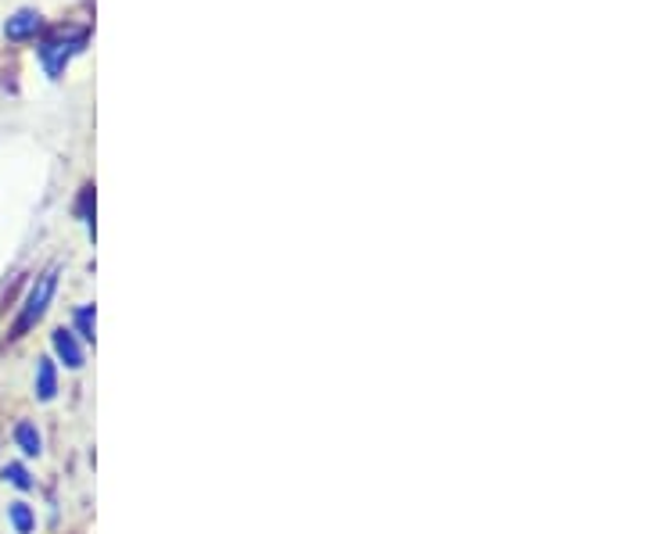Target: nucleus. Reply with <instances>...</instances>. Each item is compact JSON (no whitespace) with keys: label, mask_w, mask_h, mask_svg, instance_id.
Returning <instances> with one entry per match:
<instances>
[{"label":"nucleus","mask_w":646,"mask_h":534,"mask_svg":"<svg viewBox=\"0 0 646 534\" xmlns=\"http://www.w3.org/2000/svg\"><path fill=\"white\" fill-rule=\"evenodd\" d=\"M55 295H58V265H50V270H44L36 280H33V287H30V295H25V302H22V309H19V316H15V323H11V333H8V341H19V338H25L39 319L47 316V309H50V302H55Z\"/></svg>","instance_id":"1"},{"label":"nucleus","mask_w":646,"mask_h":534,"mask_svg":"<svg viewBox=\"0 0 646 534\" xmlns=\"http://www.w3.org/2000/svg\"><path fill=\"white\" fill-rule=\"evenodd\" d=\"M33 395H36V402H55V398H58V363L50 355L36 359Z\"/></svg>","instance_id":"4"},{"label":"nucleus","mask_w":646,"mask_h":534,"mask_svg":"<svg viewBox=\"0 0 646 534\" xmlns=\"http://www.w3.org/2000/svg\"><path fill=\"white\" fill-rule=\"evenodd\" d=\"M72 330L79 341H94V305H79L76 316H72Z\"/></svg>","instance_id":"8"},{"label":"nucleus","mask_w":646,"mask_h":534,"mask_svg":"<svg viewBox=\"0 0 646 534\" xmlns=\"http://www.w3.org/2000/svg\"><path fill=\"white\" fill-rule=\"evenodd\" d=\"M8 524L15 527V534H36V510L25 499L8 505Z\"/></svg>","instance_id":"7"},{"label":"nucleus","mask_w":646,"mask_h":534,"mask_svg":"<svg viewBox=\"0 0 646 534\" xmlns=\"http://www.w3.org/2000/svg\"><path fill=\"white\" fill-rule=\"evenodd\" d=\"M15 448L22 452L25 459H39L44 456V434H39V427L33 420H19L15 423Z\"/></svg>","instance_id":"6"},{"label":"nucleus","mask_w":646,"mask_h":534,"mask_svg":"<svg viewBox=\"0 0 646 534\" xmlns=\"http://www.w3.org/2000/svg\"><path fill=\"white\" fill-rule=\"evenodd\" d=\"M0 477H4V480H8V485H11V488H19V491H33V488H36V480H33V474H30V470H25V466H22V463H8V466H4V470H0Z\"/></svg>","instance_id":"9"},{"label":"nucleus","mask_w":646,"mask_h":534,"mask_svg":"<svg viewBox=\"0 0 646 534\" xmlns=\"http://www.w3.org/2000/svg\"><path fill=\"white\" fill-rule=\"evenodd\" d=\"M50 352H55V363L65 370L87 366V349H83V341L76 338L72 327H58L55 333H50Z\"/></svg>","instance_id":"3"},{"label":"nucleus","mask_w":646,"mask_h":534,"mask_svg":"<svg viewBox=\"0 0 646 534\" xmlns=\"http://www.w3.org/2000/svg\"><path fill=\"white\" fill-rule=\"evenodd\" d=\"M87 39H90L87 30H61L55 36H47L44 44H39V65H44V72L50 79H58L65 72V65L87 47Z\"/></svg>","instance_id":"2"},{"label":"nucleus","mask_w":646,"mask_h":534,"mask_svg":"<svg viewBox=\"0 0 646 534\" xmlns=\"http://www.w3.org/2000/svg\"><path fill=\"white\" fill-rule=\"evenodd\" d=\"M39 30H44V19H39V11H33V8H22V11H15V15L4 22V36L15 39V44H22V39H33Z\"/></svg>","instance_id":"5"}]
</instances>
